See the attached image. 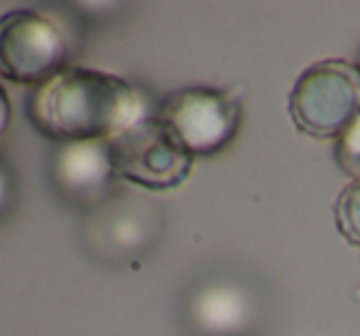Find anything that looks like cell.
Returning a JSON list of instances; mask_svg holds the SVG:
<instances>
[{
	"instance_id": "obj_1",
	"label": "cell",
	"mask_w": 360,
	"mask_h": 336,
	"mask_svg": "<svg viewBox=\"0 0 360 336\" xmlns=\"http://www.w3.org/2000/svg\"><path fill=\"white\" fill-rule=\"evenodd\" d=\"M30 121L56 142L110 139L148 116L142 92L124 77L87 66H66L32 89Z\"/></svg>"
},
{
	"instance_id": "obj_2",
	"label": "cell",
	"mask_w": 360,
	"mask_h": 336,
	"mask_svg": "<svg viewBox=\"0 0 360 336\" xmlns=\"http://www.w3.org/2000/svg\"><path fill=\"white\" fill-rule=\"evenodd\" d=\"M360 113L358 63L326 58L297 77L290 92V116L302 134L337 139Z\"/></svg>"
},
{
	"instance_id": "obj_3",
	"label": "cell",
	"mask_w": 360,
	"mask_h": 336,
	"mask_svg": "<svg viewBox=\"0 0 360 336\" xmlns=\"http://www.w3.org/2000/svg\"><path fill=\"white\" fill-rule=\"evenodd\" d=\"M108 148L116 176L153 192L184 184L195 160L169 124L158 119V113H148L121 129L116 137L108 139Z\"/></svg>"
},
{
	"instance_id": "obj_4",
	"label": "cell",
	"mask_w": 360,
	"mask_h": 336,
	"mask_svg": "<svg viewBox=\"0 0 360 336\" xmlns=\"http://www.w3.org/2000/svg\"><path fill=\"white\" fill-rule=\"evenodd\" d=\"M69 40L60 27L34 8H11L0 16V77L37 87L69 63Z\"/></svg>"
},
{
	"instance_id": "obj_5",
	"label": "cell",
	"mask_w": 360,
	"mask_h": 336,
	"mask_svg": "<svg viewBox=\"0 0 360 336\" xmlns=\"http://www.w3.org/2000/svg\"><path fill=\"white\" fill-rule=\"evenodd\" d=\"M158 119L166 121L192 155H213L229 148L242 124L240 103L216 87H184L160 100Z\"/></svg>"
},
{
	"instance_id": "obj_6",
	"label": "cell",
	"mask_w": 360,
	"mask_h": 336,
	"mask_svg": "<svg viewBox=\"0 0 360 336\" xmlns=\"http://www.w3.org/2000/svg\"><path fill=\"white\" fill-rule=\"evenodd\" d=\"M187 321L198 336H245L258 323V299L237 278H210L192 292Z\"/></svg>"
},
{
	"instance_id": "obj_7",
	"label": "cell",
	"mask_w": 360,
	"mask_h": 336,
	"mask_svg": "<svg viewBox=\"0 0 360 336\" xmlns=\"http://www.w3.org/2000/svg\"><path fill=\"white\" fill-rule=\"evenodd\" d=\"M116 176L108 139L60 142L51 155V179L60 195L90 200L101 195Z\"/></svg>"
},
{
	"instance_id": "obj_8",
	"label": "cell",
	"mask_w": 360,
	"mask_h": 336,
	"mask_svg": "<svg viewBox=\"0 0 360 336\" xmlns=\"http://www.w3.org/2000/svg\"><path fill=\"white\" fill-rule=\"evenodd\" d=\"M148 231H150V228H148V224H145V218L137 216V213L124 210V213H116V216L108 221L105 237H108V242L116 250H121V252H131V250H137L145 245Z\"/></svg>"
},
{
	"instance_id": "obj_9",
	"label": "cell",
	"mask_w": 360,
	"mask_h": 336,
	"mask_svg": "<svg viewBox=\"0 0 360 336\" xmlns=\"http://www.w3.org/2000/svg\"><path fill=\"white\" fill-rule=\"evenodd\" d=\"M334 221L352 247H360V181H350L334 202Z\"/></svg>"
},
{
	"instance_id": "obj_10",
	"label": "cell",
	"mask_w": 360,
	"mask_h": 336,
	"mask_svg": "<svg viewBox=\"0 0 360 336\" xmlns=\"http://www.w3.org/2000/svg\"><path fill=\"white\" fill-rule=\"evenodd\" d=\"M334 160L352 181H360V113L334 139Z\"/></svg>"
},
{
	"instance_id": "obj_11",
	"label": "cell",
	"mask_w": 360,
	"mask_h": 336,
	"mask_svg": "<svg viewBox=\"0 0 360 336\" xmlns=\"http://www.w3.org/2000/svg\"><path fill=\"white\" fill-rule=\"evenodd\" d=\"M11 192H13V187H11V174L6 171V166L0 163V213L8 208Z\"/></svg>"
},
{
	"instance_id": "obj_12",
	"label": "cell",
	"mask_w": 360,
	"mask_h": 336,
	"mask_svg": "<svg viewBox=\"0 0 360 336\" xmlns=\"http://www.w3.org/2000/svg\"><path fill=\"white\" fill-rule=\"evenodd\" d=\"M8 124H11V100H8V92H6V87L0 84V137L6 134Z\"/></svg>"
},
{
	"instance_id": "obj_13",
	"label": "cell",
	"mask_w": 360,
	"mask_h": 336,
	"mask_svg": "<svg viewBox=\"0 0 360 336\" xmlns=\"http://www.w3.org/2000/svg\"><path fill=\"white\" fill-rule=\"evenodd\" d=\"M358 69H360V60H358Z\"/></svg>"
}]
</instances>
